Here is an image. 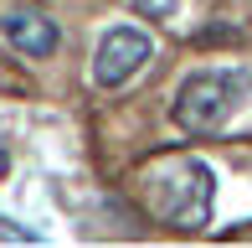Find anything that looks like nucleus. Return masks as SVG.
<instances>
[{"label":"nucleus","instance_id":"nucleus-1","mask_svg":"<svg viewBox=\"0 0 252 248\" xmlns=\"http://www.w3.org/2000/svg\"><path fill=\"white\" fill-rule=\"evenodd\" d=\"M144 197H150V212L159 222H175V228H206L211 222V165L196 161V155H170V161H155L144 171Z\"/></svg>","mask_w":252,"mask_h":248},{"label":"nucleus","instance_id":"nucleus-2","mask_svg":"<svg viewBox=\"0 0 252 248\" xmlns=\"http://www.w3.org/2000/svg\"><path fill=\"white\" fill-rule=\"evenodd\" d=\"M252 93V73L247 67H206V73H190L175 93V124L186 134H216L232 124V114L247 104Z\"/></svg>","mask_w":252,"mask_h":248},{"label":"nucleus","instance_id":"nucleus-3","mask_svg":"<svg viewBox=\"0 0 252 248\" xmlns=\"http://www.w3.org/2000/svg\"><path fill=\"white\" fill-rule=\"evenodd\" d=\"M155 57V41H150V31H139V26H113L108 37L98 41V52H93V83L98 88H124L134 73H144V62Z\"/></svg>","mask_w":252,"mask_h":248},{"label":"nucleus","instance_id":"nucleus-4","mask_svg":"<svg viewBox=\"0 0 252 248\" xmlns=\"http://www.w3.org/2000/svg\"><path fill=\"white\" fill-rule=\"evenodd\" d=\"M0 31H5V41L21 52V57H52L57 41H62L57 21L47 10H36V5H10L5 16H0Z\"/></svg>","mask_w":252,"mask_h":248},{"label":"nucleus","instance_id":"nucleus-5","mask_svg":"<svg viewBox=\"0 0 252 248\" xmlns=\"http://www.w3.org/2000/svg\"><path fill=\"white\" fill-rule=\"evenodd\" d=\"M175 5H180V0H134V10L150 16V21H170V16H175Z\"/></svg>","mask_w":252,"mask_h":248},{"label":"nucleus","instance_id":"nucleus-6","mask_svg":"<svg viewBox=\"0 0 252 248\" xmlns=\"http://www.w3.org/2000/svg\"><path fill=\"white\" fill-rule=\"evenodd\" d=\"M0 238H10V243H36V233H26V228H16V222L0 217Z\"/></svg>","mask_w":252,"mask_h":248},{"label":"nucleus","instance_id":"nucleus-7","mask_svg":"<svg viewBox=\"0 0 252 248\" xmlns=\"http://www.w3.org/2000/svg\"><path fill=\"white\" fill-rule=\"evenodd\" d=\"M10 171V155H5V145H0V176H5Z\"/></svg>","mask_w":252,"mask_h":248}]
</instances>
